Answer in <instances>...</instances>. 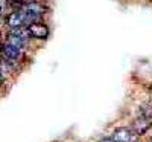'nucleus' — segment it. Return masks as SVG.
<instances>
[{"instance_id": "nucleus-1", "label": "nucleus", "mask_w": 152, "mask_h": 142, "mask_svg": "<svg viewBox=\"0 0 152 142\" xmlns=\"http://www.w3.org/2000/svg\"><path fill=\"white\" fill-rule=\"evenodd\" d=\"M114 139V142H134L137 135L134 133L132 128H128V127H120V128H116L111 136Z\"/></svg>"}, {"instance_id": "nucleus-2", "label": "nucleus", "mask_w": 152, "mask_h": 142, "mask_svg": "<svg viewBox=\"0 0 152 142\" xmlns=\"http://www.w3.org/2000/svg\"><path fill=\"white\" fill-rule=\"evenodd\" d=\"M28 34L32 38H38V40H46L49 37V28L41 21H35L28 26Z\"/></svg>"}, {"instance_id": "nucleus-3", "label": "nucleus", "mask_w": 152, "mask_h": 142, "mask_svg": "<svg viewBox=\"0 0 152 142\" xmlns=\"http://www.w3.org/2000/svg\"><path fill=\"white\" fill-rule=\"evenodd\" d=\"M8 44H12V46L21 49L26 44V35L23 34L21 29H11V32L8 35Z\"/></svg>"}, {"instance_id": "nucleus-4", "label": "nucleus", "mask_w": 152, "mask_h": 142, "mask_svg": "<svg viewBox=\"0 0 152 142\" xmlns=\"http://www.w3.org/2000/svg\"><path fill=\"white\" fill-rule=\"evenodd\" d=\"M6 23L11 29H21L24 26L23 23V14H21V9L17 11H12L11 14L6 17Z\"/></svg>"}, {"instance_id": "nucleus-5", "label": "nucleus", "mask_w": 152, "mask_h": 142, "mask_svg": "<svg viewBox=\"0 0 152 142\" xmlns=\"http://www.w3.org/2000/svg\"><path fill=\"white\" fill-rule=\"evenodd\" d=\"M2 52H3V57H5L9 63H12V61H17V60L20 58L21 49H18V47H15V46L6 43V44H2Z\"/></svg>"}, {"instance_id": "nucleus-6", "label": "nucleus", "mask_w": 152, "mask_h": 142, "mask_svg": "<svg viewBox=\"0 0 152 142\" xmlns=\"http://www.w3.org/2000/svg\"><path fill=\"white\" fill-rule=\"evenodd\" d=\"M149 127H151V121H149V119H145L143 116H142V119H138V121L134 122L132 130H134V133L138 136V135H143Z\"/></svg>"}, {"instance_id": "nucleus-7", "label": "nucleus", "mask_w": 152, "mask_h": 142, "mask_svg": "<svg viewBox=\"0 0 152 142\" xmlns=\"http://www.w3.org/2000/svg\"><path fill=\"white\" fill-rule=\"evenodd\" d=\"M23 9H26V11H29V12H34V14H37V16L44 14V11H46L44 5H43V3H40L38 0H37V2H32V3L24 5V6H23Z\"/></svg>"}, {"instance_id": "nucleus-8", "label": "nucleus", "mask_w": 152, "mask_h": 142, "mask_svg": "<svg viewBox=\"0 0 152 142\" xmlns=\"http://www.w3.org/2000/svg\"><path fill=\"white\" fill-rule=\"evenodd\" d=\"M142 116H143L145 119H149V121H152V104H148L146 107H143Z\"/></svg>"}, {"instance_id": "nucleus-9", "label": "nucleus", "mask_w": 152, "mask_h": 142, "mask_svg": "<svg viewBox=\"0 0 152 142\" xmlns=\"http://www.w3.org/2000/svg\"><path fill=\"white\" fill-rule=\"evenodd\" d=\"M5 80H6V73H5L2 69H0V84H3Z\"/></svg>"}, {"instance_id": "nucleus-10", "label": "nucleus", "mask_w": 152, "mask_h": 142, "mask_svg": "<svg viewBox=\"0 0 152 142\" xmlns=\"http://www.w3.org/2000/svg\"><path fill=\"white\" fill-rule=\"evenodd\" d=\"M99 142H114V139L113 138H104V139H100Z\"/></svg>"}, {"instance_id": "nucleus-11", "label": "nucleus", "mask_w": 152, "mask_h": 142, "mask_svg": "<svg viewBox=\"0 0 152 142\" xmlns=\"http://www.w3.org/2000/svg\"><path fill=\"white\" fill-rule=\"evenodd\" d=\"M18 2L24 3V5H28V3H32V2H37V0H18Z\"/></svg>"}, {"instance_id": "nucleus-12", "label": "nucleus", "mask_w": 152, "mask_h": 142, "mask_svg": "<svg viewBox=\"0 0 152 142\" xmlns=\"http://www.w3.org/2000/svg\"><path fill=\"white\" fill-rule=\"evenodd\" d=\"M0 11H2V3H0Z\"/></svg>"}]
</instances>
